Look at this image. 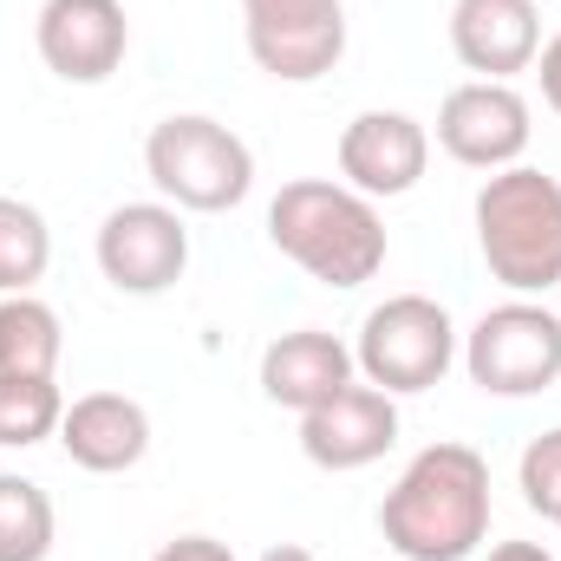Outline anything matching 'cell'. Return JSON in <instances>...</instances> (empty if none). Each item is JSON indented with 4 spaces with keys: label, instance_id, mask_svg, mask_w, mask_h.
<instances>
[{
    "label": "cell",
    "instance_id": "obj_13",
    "mask_svg": "<svg viewBox=\"0 0 561 561\" xmlns=\"http://www.w3.org/2000/svg\"><path fill=\"white\" fill-rule=\"evenodd\" d=\"M450 53L477 79H516L542 53V13L536 0H457L450 7Z\"/></svg>",
    "mask_w": 561,
    "mask_h": 561
},
{
    "label": "cell",
    "instance_id": "obj_22",
    "mask_svg": "<svg viewBox=\"0 0 561 561\" xmlns=\"http://www.w3.org/2000/svg\"><path fill=\"white\" fill-rule=\"evenodd\" d=\"M529 72L542 79V105L561 118V33H549V39H542V53H536V66H529Z\"/></svg>",
    "mask_w": 561,
    "mask_h": 561
},
{
    "label": "cell",
    "instance_id": "obj_5",
    "mask_svg": "<svg viewBox=\"0 0 561 561\" xmlns=\"http://www.w3.org/2000/svg\"><path fill=\"white\" fill-rule=\"evenodd\" d=\"M457 346H463V333L450 327V313L431 294H392L359 320L353 366H359L366 386H379L392 399H412V392L444 386V373L457 366Z\"/></svg>",
    "mask_w": 561,
    "mask_h": 561
},
{
    "label": "cell",
    "instance_id": "obj_7",
    "mask_svg": "<svg viewBox=\"0 0 561 561\" xmlns=\"http://www.w3.org/2000/svg\"><path fill=\"white\" fill-rule=\"evenodd\" d=\"M249 59L280 85H313L346 59V0H242Z\"/></svg>",
    "mask_w": 561,
    "mask_h": 561
},
{
    "label": "cell",
    "instance_id": "obj_6",
    "mask_svg": "<svg viewBox=\"0 0 561 561\" xmlns=\"http://www.w3.org/2000/svg\"><path fill=\"white\" fill-rule=\"evenodd\" d=\"M457 359H463L477 392H490V399H536V392H549L561 379V313L549 300L516 294V300L490 307L463 333Z\"/></svg>",
    "mask_w": 561,
    "mask_h": 561
},
{
    "label": "cell",
    "instance_id": "obj_1",
    "mask_svg": "<svg viewBox=\"0 0 561 561\" xmlns=\"http://www.w3.org/2000/svg\"><path fill=\"white\" fill-rule=\"evenodd\" d=\"M379 536L399 561H470L490 542V463L470 444H424L379 503Z\"/></svg>",
    "mask_w": 561,
    "mask_h": 561
},
{
    "label": "cell",
    "instance_id": "obj_16",
    "mask_svg": "<svg viewBox=\"0 0 561 561\" xmlns=\"http://www.w3.org/2000/svg\"><path fill=\"white\" fill-rule=\"evenodd\" d=\"M66 359V327L39 294H0V373H33L59 379Z\"/></svg>",
    "mask_w": 561,
    "mask_h": 561
},
{
    "label": "cell",
    "instance_id": "obj_9",
    "mask_svg": "<svg viewBox=\"0 0 561 561\" xmlns=\"http://www.w3.org/2000/svg\"><path fill=\"white\" fill-rule=\"evenodd\" d=\"M92 249H99V275L138 300L170 294L190 268V229H183V209L170 203H118L99 222Z\"/></svg>",
    "mask_w": 561,
    "mask_h": 561
},
{
    "label": "cell",
    "instance_id": "obj_20",
    "mask_svg": "<svg viewBox=\"0 0 561 561\" xmlns=\"http://www.w3.org/2000/svg\"><path fill=\"white\" fill-rule=\"evenodd\" d=\"M516 490H523V503H529L542 523L561 516V424L542 431V437H529V450H523V463H516Z\"/></svg>",
    "mask_w": 561,
    "mask_h": 561
},
{
    "label": "cell",
    "instance_id": "obj_14",
    "mask_svg": "<svg viewBox=\"0 0 561 561\" xmlns=\"http://www.w3.org/2000/svg\"><path fill=\"white\" fill-rule=\"evenodd\" d=\"M353 379H359L353 346L340 333H327V327H294V333L268 340V353H262V392H268V405L300 412V419L313 405H327L333 392H346Z\"/></svg>",
    "mask_w": 561,
    "mask_h": 561
},
{
    "label": "cell",
    "instance_id": "obj_2",
    "mask_svg": "<svg viewBox=\"0 0 561 561\" xmlns=\"http://www.w3.org/2000/svg\"><path fill=\"white\" fill-rule=\"evenodd\" d=\"M268 242L320 287H366L386 268V216L340 176H294L268 203Z\"/></svg>",
    "mask_w": 561,
    "mask_h": 561
},
{
    "label": "cell",
    "instance_id": "obj_24",
    "mask_svg": "<svg viewBox=\"0 0 561 561\" xmlns=\"http://www.w3.org/2000/svg\"><path fill=\"white\" fill-rule=\"evenodd\" d=\"M262 561H313V549H300V542H275V549H262Z\"/></svg>",
    "mask_w": 561,
    "mask_h": 561
},
{
    "label": "cell",
    "instance_id": "obj_23",
    "mask_svg": "<svg viewBox=\"0 0 561 561\" xmlns=\"http://www.w3.org/2000/svg\"><path fill=\"white\" fill-rule=\"evenodd\" d=\"M483 561H556V556H549L542 542H496Z\"/></svg>",
    "mask_w": 561,
    "mask_h": 561
},
{
    "label": "cell",
    "instance_id": "obj_19",
    "mask_svg": "<svg viewBox=\"0 0 561 561\" xmlns=\"http://www.w3.org/2000/svg\"><path fill=\"white\" fill-rule=\"evenodd\" d=\"M59 419H66L59 379L0 373V444H7V450H33V444L59 437Z\"/></svg>",
    "mask_w": 561,
    "mask_h": 561
},
{
    "label": "cell",
    "instance_id": "obj_17",
    "mask_svg": "<svg viewBox=\"0 0 561 561\" xmlns=\"http://www.w3.org/2000/svg\"><path fill=\"white\" fill-rule=\"evenodd\" d=\"M53 536H59L53 496L33 477L0 470V561H46L53 556Z\"/></svg>",
    "mask_w": 561,
    "mask_h": 561
},
{
    "label": "cell",
    "instance_id": "obj_4",
    "mask_svg": "<svg viewBox=\"0 0 561 561\" xmlns=\"http://www.w3.org/2000/svg\"><path fill=\"white\" fill-rule=\"evenodd\" d=\"M144 176L157 183V196L170 209L222 216V209L249 203V190H255V150L236 138L222 118L170 112L144 138Z\"/></svg>",
    "mask_w": 561,
    "mask_h": 561
},
{
    "label": "cell",
    "instance_id": "obj_10",
    "mask_svg": "<svg viewBox=\"0 0 561 561\" xmlns=\"http://www.w3.org/2000/svg\"><path fill=\"white\" fill-rule=\"evenodd\" d=\"M33 46L53 79L66 85H105L131 53L125 0H46L33 20Z\"/></svg>",
    "mask_w": 561,
    "mask_h": 561
},
{
    "label": "cell",
    "instance_id": "obj_18",
    "mask_svg": "<svg viewBox=\"0 0 561 561\" xmlns=\"http://www.w3.org/2000/svg\"><path fill=\"white\" fill-rule=\"evenodd\" d=\"M53 268V229L33 203L0 196V294H33Z\"/></svg>",
    "mask_w": 561,
    "mask_h": 561
},
{
    "label": "cell",
    "instance_id": "obj_11",
    "mask_svg": "<svg viewBox=\"0 0 561 561\" xmlns=\"http://www.w3.org/2000/svg\"><path fill=\"white\" fill-rule=\"evenodd\" d=\"M392 444H399V399L379 392V386H366V379H353L346 392H333L327 405H313V412L300 419V450H307V463H313V470H333V477L379 463Z\"/></svg>",
    "mask_w": 561,
    "mask_h": 561
},
{
    "label": "cell",
    "instance_id": "obj_21",
    "mask_svg": "<svg viewBox=\"0 0 561 561\" xmlns=\"http://www.w3.org/2000/svg\"><path fill=\"white\" fill-rule=\"evenodd\" d=\"M150 561H236V549L216 542V536H176V542H163Z\"/></svg>",
    "mask_w": 561,
    "mask_h": 561
},
{
    "label": "cell",
    "instance_id": "obj_8",
    "mask_svg": "<svg viewBox=\"0 0 561 561\" xmlns=\"http://www.w3.org/2000/svg\"><path fill=\"white\" fill-rule=\"evenodd\" d=\"M529 99L503 79H463L444 92L437 105V150L463 170H510L523 163V150L536 138L529 125Z\"/></svg>",
    "mask_w": 561,
    "mask_h": 561
},
{
    "label": "cell",
    "instance_id": "obj_15",
    "mask_svg": "<svg viewBox=\"0 0 561 561\" xmlns=\"http://www.w3.org/2000/svg\"><path fill=\"white\" fill-rule=\"evenodd\" d=\"M59 444L79 470L92 477H118V470H138L144 450H150V412L125 392H85L66 405L59 419Z\"/></svg>",
    "mask_w": 561,
    "mask_h": 561
},
{
    "label": "cell",
    "instance_id": "obj_12",
    "mask_svg": "<svg viewBox=\"0 0 561 561\" xmlns=\"http://www.w3.org/2000/svg\"><path fill=\"white\" fill-rule=\"evenodd\" d=\"M424 170H431V131L412 112H359L340 131V183L373 203L412 196Z\"/></svg>",
    "mask_w": 561,
    "mask_h": 561
},
{
    "label": "cell",
    "instance_id": "obj_3",
    "mask_svg": "<svg viewBox=\"0 0 561 561\" xmlns=\"http://www.w3.org/2000/svg\"><path fill=\"white\" fill-rule=\"evenodd\" d=\"M477 255L510 294L561 287V183L536 163L490 170L477 190Z\"/></svg>",
    "mask_w": 561,
    "mask_h": 561
},
{
    "label": "cell",
    "instance_id": "obj_25",
    "mask_svg": "<svg viewBox=\"0 0 561 561\" xmlns=\"http://www.w3.org/2000/svg\"><path fill=\"white\" fill-rule=\"evenodd\" d=\"M556 529H561V516H556Z\"/></svg>",
    "mask_w": 561,
    "mask_h": 561
}]
</instances>
